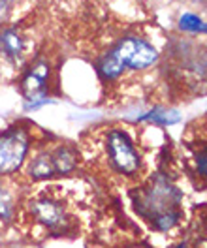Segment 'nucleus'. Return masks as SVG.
Segmentation results:
<instances>
[{
  "label": "nucleus",
  "instance_id": "7ed1b4c3",
  "mask_svg": "<svg viewBox=\"0 0 207 248\" xmlns=\"http://www.w3.org/2000/svg\"><path fill=\"white\" fill-rule=\"evenodd\" d=\"M31 153V132L23 124H12L0 134V177H14L23 170Z\"/></svg>",
  "mask_w": 207,
  "mask_h": 248
},
{
  "label": "nucleus",
  "instance_id": "1a4fd4ad",
  "mask_svg": "<svg viewBox=\"0 0 207 248\" xmlns=\"http://www.w3.org/2000/svg\"><path fill=\"white\" fill-rule=\"evenodd\" d=\"M53 153V162H55V170L57 177H66L70 173H74L78 168V153L68 147V145H55L51 149Z\"/></svg>",
  "mask_w": 207,
  "mask_h": 248
},
{
  "label": "nucleus",
  "instance_id": "f257e3e1",
  "mask_svg": "<svg viewBox=\"0 0 207 248\" xmlns=\"http://www.w3.org/2000/svg\"><path fill=\"white\" fill-rule=\"evenodd\" d=\"M27 213L34 224L55 235H63L74 228V218L66 200L51 190H42L27 200Z\"/></svg>",
  "mask_w": 207,
  "mask_h": 248
},
{
  "label": "nucleus",
  "instance_id": "6e6552de",
  "mask_svg": "<svg viewBox=\"0 0 207 248\" xmlns=\"http://www.w3.org/2000/svg\"><path fill=\"white\" fill-rule=\"evenodd\" d=\"M27 51V40L16 27H0V57L10 64H17L23 61Z\"/></svg>",
  "mask_w": 207,
  "mask_h": 248
},
{
  "label": "nucleus",
  "instance_id": "9d476101",
  "mask_svg": "<svg viewBox=\"0 0 207 248\" xmlns=\"http://www.w3.org/2000/svg\"><path fill=\"white\" fill-rule=\"evenodd\" d=\"M10 177H0V220L10 222L16 217L17 211V196L14 188L8 183Z\"/></svg>",
  "mask_w": 207,
  "mask_h": 248
},
{
  "label": "nucleus",
  "instance_id": "20e7f679",
  "mask_svg": "<svg viewBox=\"0 0 207 248\" xmlns=\"http://www.w3.org/2000/svg\"><path fill=\"white\" fill-rule=\"evenodd\" d=\"M104 151H106L108 164L113 171L121 173L123 177L138 175V171L142 168V158L125 130H119V128L108 130L104 136Z\"/></svg>",
  "mask_w": 207,
  "mask_h": 248
},
{
  "label": "nucleus",
  "instance_id": "ddd939ff",
  "mask_svg": "<svg viewBox=\"0 0 207 248\" xmlns=\"http://www.w3.org/2000/svg\"><path fill=\"white\" fill-rule=\"evenodd\" d=\"M179 218H181V211L179 209L177 211H170V213H164V215L155 218L151 222V226L155 230H159V232H170V230H174L179 224Z\"/></svg>",
  "mask_w": 207,
  "mask_h": 248
},
{
  "label": "nucleus",
  "instance_id": "39448f33",
  "mask_svg": "<svg viewBox=\"0 0 207 248\" xmlns=\"http://www.w3.org/2000/svg\"><path fill=\"white\" fill-rule=\"evenodd\" d=\"M51 79V64L48 59L32 61L19 79V91L25 98V108L34 109L48 104V87Z\"/></svg>",
  "mask_w": 207,
  "mask_h": 248
},
{
  "label": "nucleus",
  "instance_id": "f3484780",
  "mask_svg": "<svg viewBox=\"0 0 207 248\" xmlns=\"http://www.w3.org/2000/svg\"><path fill=\"white\" fill-rule=\"evenodd\" d=\"M206 134H207V121H206Z\"/></svg>",
  "mask_w": 207,
  "mask_h": 248
},
{
  "label": "nucleus",
  "instance_id": "dca6fc26",
  "mask_svg": "<svg viewBox=\"0 0 207 248\" xmlns=\"http://www.w3.org/2000/svg\"><path fill=\"white\" fill-rule=\"evenodd\" d=\"M177 248H185V243H183V245H179V247H177Z\"/></svg>",
  "mask_w": 207,
  "mask_h": 248
},
{
  "label": "nucleus",
  "instance_id": "423d86ee",
  "mask_svg": "<svg viewBox=\"0 0 207 248\" xmlns=\"http://www.w3.org/2000/svg\"><path fill=\"white\" fill-rule=\"evenodd\" d=\"M113 57L125 68L132 70H147L159 61V51L138 36H127L115 47L110 49Z\"/></svg>",
  "mask_w": 207,
  "mask_h": 248
},
{
  "label": "nucleus",
  "instance_id": "f03ea898",
  "mask_svg": "<svg viewBox=\"0 0 207 248\" xmlns=\"http://www.w3.org/2000/svg\"><path fill=\"white\" fill-rule=\"evenodd\" d=\"M181 202H183V192L172 185L166 177L157 175L153 183L145 190H142V194H138V198L134 200V207L138 215L149 218L153 222L164 213L177 211Z\"/></svg>",
  "mask_w": 207,
  "mask_h": 248
},
{
  "label": "nucleus",
  "instance_id": "f8f14e48",
  "mask_svg": "<svg viewBox=\"0 0 207 248\" xmlns=\"http://www.w3.org/2000/svg\"><path fill=\"white\" fill-rule=\"evenodd\" d=\"M179 29L183 32H191V34H207V23H204L198 16L185 14L179 19Z\"/></svg>",
  "mask_w": 207,
  "mask_h": 248
},
{
  "label": "nucleus",
  "instance_id": "0eeeda50",
  "mask_svg": "<svg viewBox=\"0 0 207 248\" xmlns=\"http://www.w3.org/2000/svg\"><path fill=\"white\" fill-rule=\"evenodd\" d=\"M25 175L31 183H42L57 177L51 149H40L34 155H29L25 162Z\"/></svg>",
  "mask_w": 207,
  "mask_h": 248
},
{
  "label": "nucleus",
  "instance_id": "4468645a",
  "mask_svg": "<svg viewBox=\"0 0 207 248\" xmlns=\"http://www.w3.org/2000/svg\"><path fill=\"white\" fill-rule=\"evenodd\" d=\"M17 0H0V27H4L14 14Z\"/></svg>",
  "mask_w": 207,
  "mask_h": 248
},
{
  "label": "nucleus",
  "instance_id": "2eb2a0df",
  "mask_svg": "<svg viewBox=\"0 0 207 248\" xmlns=\"http://www.w3.org/2000/svg\"><path fill=\"white\" fill-rule=\"evenodd\" d=\"M196 171H198L200 177L207 179V147L196 155Z\"/></svg>",
  "mask_w": 207,
  "mask_h": 248
},
{
  "label": "nucleus",
  "instance_id": "9b49d317",
  "mask_svg": "<svg viewBox=\"0 0 207 248\" xmlns=\"http://www.w3.org/2000/svg\"><path fill=\"white\" fill-rule=\"evenodd\" d=\"M179 119H181V115L174 109H153L151 113L142 117V121H151L153 124H162V126L175 124Z\"/></svg>",
  "mask_w": 207,
  "mask_h": 248
}]
</instances>
